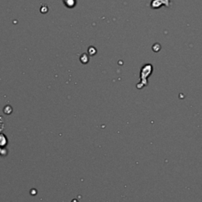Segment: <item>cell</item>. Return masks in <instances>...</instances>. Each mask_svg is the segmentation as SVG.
I'll list each match as a JSON object with an SVG mask.
<instances>
[{"mask_svg": "<svg viewBox=\"0 0 202 202\" xmlns=\"http://www.w3.org/2000/svg\"><path fill=\"white\" fill-rule=\"evenodd\" d=\"M7 144V138L4 134H0V147L4 148Z\"/></svg>", "mask_w": 202, "mask_h": 202, "instance_id": "cell-1", "label": "cell"}, {"mask_svg": "<svg viewBox=\"0 0 202 202\" xmlns=\"http://www.w3.org/2000/svg\"><path fill=\"white\" fill-rule=\"evenodd\" d=\"M7 154V151L6 149H4V148L2 147H0V155H2V156H6Z\"/></svg>", "mask_w": 202, "mask_h": 202, "instance_id": "cell-2", "label": "cell"}]
</instances>
